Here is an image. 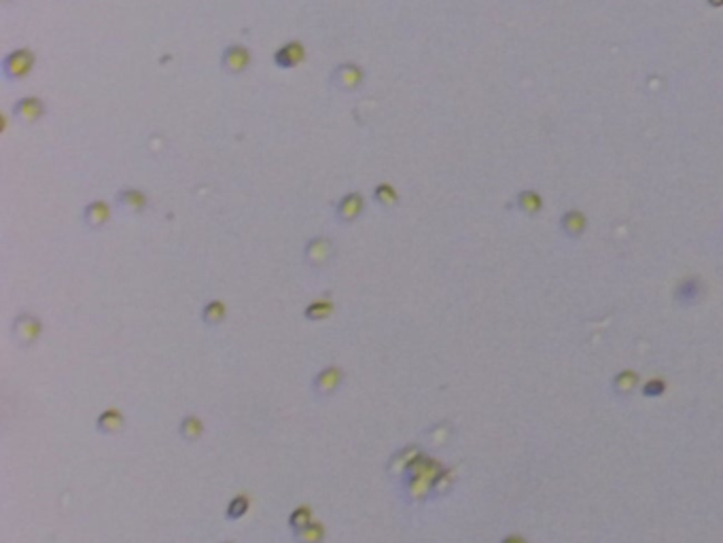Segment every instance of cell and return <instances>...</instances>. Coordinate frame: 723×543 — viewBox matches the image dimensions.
Returning <instances> with one entry per match:
<instances>
[{"mask_svg": "<svg viewBox=\"0 0 723 543\" xmlns=\"http://www.w3.org/2000/svg\"><path fill=\"white\" fill-rule=\"evenodd\" d=\"M333 310H335L333 301H329V299H314V301H310L305 305L303 317L307 321H312V323H321V321H327L333 314Z\"/></svg>", "mask_w": 723, "mask_h": 543, "instance_id": "22", "label": "cell"}, {"mask_svg": "<svg viewBox=\"0 0 723 543\" xmlns=\"http://www.w3.org/2000/svg\"><path fill=\"white\" fill-rule=\"evenodd\" d=\"M325 537H327V528L323 522H316V520L312 524H307L305 528L293 533L295 543H323Z\"/></svg>", "mask_w": 723, "mask_h": 543, "instance_id": "23", "label": "cell"}, {"mask_svg": "<svg viewBox=\"0 0 723 543\" xmlns=\"http://www.w3.org/2000/svg\"><path fill=\"white\" fill-rule=\"evenodd\" d=\"M639 391H641V395H643L645 399H656V397L666 395L668 382H666L664 378H649V380H645V382L641 384Z\"/></svg>", "mask_w": 723, "mask_h": 543, "instance_id": "26", "label": "cell"}, {"mask_svg": "<svg viewBox=\"0 0 723 543\" xmlns=\"http://www.w3.org/2000/svg\"><path fill=\"white\" fill-rule=\"evenodd\" d=\"M303 57H305L303 45L299 41H289L274 53V64L278 68H295L297 64L303 62Z\"/></svg>", "mask_w": 723, "mask_h": 543, "instance_id": "13", "label": "cell"}, {"mask_svg": "<svg viewBox=\"0 0 723 543\" xmlns=\"http://www.w3.org/2000/svg\"><path fill=\"white\" fill-rule=\"evenodd\" d=\"M445 465L427 452H422L414 463H411L403 475L399 478V492L405 503H425L431 501V488L437 478V473Z\"/></svg>", "mask_w": 723, "mask_h": 543, "instance_id": "1", "label": "cell"}, {"mask_svg": "<svg viewBox=\"0 0 723 543\" xmlns=\"http://www.w3.org/2000/svg\"><path fill=\"white\" fill-rule=\"evenodd\" d=\"M83 219H85V225H89L91 229L105 227L111 221V206L107 202H102V199L89 202L85 206V211H83Z\"/></svg>", "mask_w": 723, "mask_h": 543, "instance_id": "14", "label": "cell"}, {"mask_svg": "<svg viewBox=\"0 0 723 543\" xmlns=\"http://www.w3.org/2000/svg\"><path fill=\"white\" fill-rule=\"evenodd\" d=\"M11 335L15 339V344L24 350L32 348L34 344L39 342L43 335V321L32 314V312H21L15 317L13 325H11Z\"/></svg>", "mask_w": 723, "mask_h": 543, "instance_id": "2", "label": "cell"}, {"mask_svg": "<svg viewBox=\"0 0 723 543\" xmlns=\"http://www.w3.org/2000/svg\"><path fill=\"white\" fill-rule=\"evenodd\" d=\"M223 543H233V541H223Z\"/></svg>", "mask_w": 723, "mask_h": 543, "instance_id": "31", "label": "cell"}, {"mask_svg": "<svg viewBox=\"0 0 723 543\" xmlns=\"http://www.w3.org/2000/svg\"><path fill=\"white\" fill-rule=\"evenodd\" d=\"M422 452H425V448H422L420 444H407V446L399 448L397 452L391 454V459H389V463H386V471H389L391 475H395V478L399 480L401 475H403V471H405L411 463H414Z\"/></svg>", "mask_w": 723, "mask_h": 543, "instance_id": "7", "label": "cell"}, {"mask_svg": "<svg viewBox=\"0 0 723 543\" xmlns=\"http://www.w3.org/2000/svg\"><path fill=\"white\" fill-rule=\"evenodd\" d=\"M373 197H375V202L380 204V206H384V208L395 206L397 199H399V195H397L395 187H393V185H389V183H380V185H377V187H375V191H373Z\"/></svg>", "mask_w": 723, "mask_h": 543, "instance_id": "28", "label": "cell"}, {"mask_svg": "<svg viewBox=\"0 0 723 543\" xmlns=\"http://www.w3.org/2000/svg\"><path fill=\"white\" fill-rule=\"evenodd\" d=\"M585 227H588V219H585V215L579 211H569L560 219V229L569 238H581Z\"/></svg>", "mask_w": 723, "mask_h": 543, "instance_id": "18", "label": "cell"}, {"mask_svg": "<svg viewBox=\"0 0 723 543\" xmlns=\"http://www.w3.org/2000/svg\"><path fill=\"white\" fill-rule=\"evenodd\" d=\"M450 435H452V427L447 425V422H437V425H433L431 429H427V433H425V437L429 439L427 444H431V446H441V444H445V441L450 439Z\"/></svg>", "mask_w": 723, "mask_h": 543, "instance_id": "25", "label": "cell"}, {"mask_svg": "<svg viewBox=\"0 0 723 543\" xmlns=\"http://www.w3.org/2000/svg\"><path fill=\"white\" fill-rule=\"evenodd\" d=\"M204 431H206L204 420L199 416H195V414H187L179 422V435H181L183 441H189V444H195V441H199Z\"/></svg>", "mask_w": 723, "mask_h": 543, "instance_id": "16", "label": "cell"}, {"mask_svg": "<svg viewBox=\"0 0 723 543\" xmlns=\"http://www.w3.org/2000/svg\"><path fill=\"white\" fill-rule=\"evenodd\" d=\"M125 429V416L117 407H107L96 418V431L100 435H117Z\"/></svg>", "mask_w": 723, "mask_h": 543, "instance_id": "12", "label": "cell"}, {"mask_svg": "<svg viewBox=\"0 0 723 543\" xmlns=\"http://www.w3.org/2000/svg\"><path fill=\"white\" fill-rule=\"evenodd\" d=\"M32 68H34V53L30 49H15L3 62V71L7 79H24L30 75Z\"/></svg>", "mask_w": 723, "mask_h": 543, "instance_id": "6", "label": "cell"}, {"mask_svg": "<svg viewBox=\"0 0 723 543\" xmlns=\"http://www.w3.org/2000/svg\"><path fill=\"white\" fill-rule=\"evenodd\" d=\"M249 509H251V497L244 495V492H240V495L229 499V503L225 507V518L229 522H238V520H242L249 514Z\"/></svg>", "mask_w": 723, "mask_h": 543, "instance_id": "20", "label": "cell"}, {"mask_svg": "<svg viewBox=\"0 0 723 543\" xmlns=\"http://www.w3.org/2000/svg\"><path fill=\"white\" fill-rule=\"evenodd\" d=\"M641 384H643L641 373L636 369H622L611 378V391L619 399H626V397L634 395L641 389Z\"/></svg>", "mask_w": 723, "mask_h": 543, "instance_id": "9", "label": "cell"}, {"mask_svg": "<svg viewBox=\"0 0 723 543\" xmlns=\"http://www.w3.org/2000/svg\"><path fill=\"white\" fill-rule=\"evenodd\" d=\"M227 319V305L221 299H211L202 308V321L208 327H217Z\"/></svg>", "mask_w": 723, "mask_h": 543, "instance_id": "21", "label": "cell"}, {"mask_svg": "<svg viewBox=\"0 0 723 543\" xmlns=\"http://www.w3.org/2000/svg\"><path fill=\"white\" fill-rule=\"evenodd\" d=\"M456 480H458L456 469H454V467H443V469L437 473L435 482H433V488H431V499H441V497H445L447 492H452V488H454Z\"/></svg>", "mask_w": 723, "mask_h": 543, "instance_id": "17", "label": "cell"}, {"mask_svg": "<svg viewBox=\"0 0 723 543\" xmlns=\"http://www.w3.org/2000/svg\"><path fill=\"white\" fill-rule=\"evenodd\" d=\"M13 113L15 117H19L21 121L26 123H32V121H39L43 115H45V107L43 102L39 98H21L17 100V105L13 107Z\"/></svg>", "mask_w": 723, "mask_h": 543, "instance_id": "15", "label": "cell"}, {"mask_svg": "<svg viewBox=\"0 0 723 543\" xmlns=\"http://www.w3.org/2000/svg\"><path fill=\"white\" fill-rule=\"evenodd\" d=\"M312 522H314V516H312V509H310L307 505H297L293 512L289 514V528L293 533L305 528L307 524H312Z\"/></svg>", "mask_w": 723, "mask_h": 543, "instance_id": "24", "label": "cell"}, {"mask_svg": "<svg viewBox=\"0 0 723 543\" xmlns=\"http://www.w3.org/2000/svg\"><path fill=\"white\" fill-rule=\"evenodd\" d=\"M363 79H365L363 68L357 64H339V66H335V71L331 75L333 85L339 89H346V91L359 89L363 85Z\"/></svg>", "mask_w": 723, "mask_h": 543, "instance_id": "8", "label": "cell"}, {"mask_svg": "<svg viewBox=\"0 0 723 543\" xmlns=\"http://www.w3.org/2000/svg\"><path fill=\"white\" fill-rule=\"evenodd\" d=\"M223 68L229 75H240L251 66V51L244 45H229L223 51Z\"/></svg>", "mask_w": 723, "mask_h": 543, "instance_id": "11", "label": "cell"}, {"mask_svg": "<svg viewBox=\"0 0 723 543\" xmlns=\"http://www.w3.org/2000/svg\"><path fill=\"white\" fill-rule=\"evenodd\" d=\"M117 202L130 213H143L147 208V195L141 189H123L117 193Z\"/></svg>", "mask_w": 723, "mask_h": 543, "instance_id": "19", "label": "cell"}, {"mask_svg": "<svg viewBox=\"0 0 723 543\" xmlns=\"http://www.w3.org/2000/svg\"><path fill=\"white\" fill-rule=\"evenodd\" d=\"M499 543H528V539L524 535H518V533H509Z\"/></svg>", "mask_w": 723, "mask_h": 543, "instance_id": "29", "label": "cell"}, {"mask_svg": "<svg viewBox=\"0 0 723 543\" xmlns=\"http://www.w3.org/2000/svg\"><path fill=\"white\" fill-rule=\"evenodd\" d=\"M363 208H365V199L361 193H346L337 202L335 219L341 223H352L363 215Z\"/></svg>", "mask_w": 723, "mask_h": 543, "instance_id": "10", "label": "cell"}, {"mask_svg": "<svg viewBox=\"0 0 723 543\" xmlns=\"http://www.w3.org/2000/svg\"><path fill=\"white\" fill-rule=\"evenodd\" d=\"M343 380H346V371H343V367L327 365L312 378V384H310V386H312V393L319 399H329V397H333L341 389Z\"/></svg>", "mask_w": 723, "mask_h": 543, "instance_id": "3", "label": "cell"}, {"mask_svg": "<svg viewBox=\"0 0 723 543\" xmlns=\"http://www.w3.org/2000/svg\"><path fill=\"white\" fill-rule=\"evenodd\" d=\"M708 5H711V7H721L723 0H708Z\"/></svg>", "mask_w": 723, "mask_h": 543, "instance_id": "30", "label": "cell"}, {"mask_svg": "<svg viewBox=\"0 0 723 543\" xmlns=\"http://www.w3.org/2000/svg\"><path fill=\"white\" fill-rule=\"evenodd\" d=\"M518 206H520L526 215H537V213H541V208H543V199H541V195L535 193V191H522V193L518 195Z\"/></svg>", "mask_w": 723, "mask_h": 543, "instance_id": "27", "label": "cell"}, {"mask_svg": "<svg viewBox=\"0 0 723 543\" xmlns=\"http://www.w3.org/2000/svg\"><path fill=\"white\" fill-rule=\"evenodd\" d=\"M706 295V285L700 276H685L672 291V299L681 308H692Z\"/></svg>", "mask_w": 723, "mask_h": 543, "instance_id": "4", "label": "cell"}, {"mask_svg": "<svg viewBox=\"0 0 723 543\" xmlns=\"http://www.w3.org/2000/svg\"><path fill=\"white\" fill-rule=\"evenodd\" d=\"M303 259L310 267H325L333 259V242L327 235H316L312 240H307L303 249Z\"/></svg>", "mask_w": 723, "mask_h": 543, "instance_id": "5", "label": "cell"}]
</instances>
